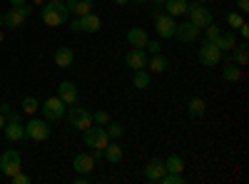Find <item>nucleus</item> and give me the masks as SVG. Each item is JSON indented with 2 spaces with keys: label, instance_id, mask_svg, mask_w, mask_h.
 I'll use <instances>...</instances> for the list:
<instances>
[{
  "label": "nucleus",
  "instance_id": "obj_37",
  "mask_svg": "<svg viewBox=\"0 0 249 184\" xmlns=\"http://www.w3.org/2000/svg\"><path fill=\"white\" fill-rule=\"evenodd\" d=\"M70 30H72V33H85V30H82V17H75V20H72Z\"/></svg>",
  "mask_w": 249,
  "mask_h": 184
},
{
  "label": "nucleus",
  "instance_id": "obj_39",
  "mask_svg": "<svg viewBox=\"0 0 249 184\" xmlns=\"http://www.w3.org/2000/svg\"><path fill=\"white\" fill-rule=\"evenodd\" d=\"M237 8L239 13H249V0H237Z\"/></svg>",
  "mask_w": 249,
  "mask_h": 184
},
{
  "label": "nucleus",
  "instance_id": "obj_19",
  "mask_svg": "<svg viewBox=\"0 0 249 184\" xmlns=\"http://www.w3.org/2000/svg\"><path fill=\"white\" fill-rule=\"evenodd\" d=\"M72 63H75L72 48H57V50H55V65H57V67L65 70V67H70Z\"/></svg>",
  "mask_w": 249,
  "mask_h": 184
},
{
  "label": "nucleus",
  "instance_id": "obj_2",
  "mask_svg": "<svg viewBox=\"0 0 249 184\" xmlns=\"http://www.w3.org/2000/svg\"><path fill=\"white\" fill-rule=\"evenodd\" d=\"M197 57L204 67H217L222 63V50L214 43H210V40H202V48H199Z\"/></svg>",
  "mask_w": 249,
  "mask_h": 184
},
{
  "label": "nucleus",
  "instance_id": "obj_5",
  "mask_svg": "<svg viewBox=\"0 0 249 184\" xmlns=\"http://www.w3.org/2000/svg\"><path fill=\"white\" fill-rule=\"evenodd\" d=\"M68 119H70V125L80 132H85L90 125H92V112L85 110V107H68Z\"/></svg>",
  "mask_w": 249,
  "mask_h": 184
},
{
  "label": "nucleus",
  "instance_id": "obj_23",
  "mask_svg": "<svg viewBox=\"0 0 249 184\" xmlns=\"http://www.w3.org/2000/svg\"><path fill=\"white\" fill-rule=\"evenodd\" d=\"M147 33H144L142 28H132L130 33H127V43L132 45V48H144V45H147Z\"/></svg>",
  "mask_w": 249,
  "mask_h": 184
},
{
  "label": "nucleus",
  "instance_id": "obj_33",
  "mask_svg": "<svg viewBox=\"0 0 249 184\" xmlns=\"http://www.w3.org/2000/svg\"><path fill=\"white\" fill-rule=\"evenodd\" d=\"M110 122V115L105 112V110H97L95 115H92V125H100V127H105Z\"/></svg>",
  "mask_w": 249,
  "mask_h": 184
},
{
  "label": "nucleus",
  "instance_id": "obj_42",
  "mask_svg": "<svg viewBox=\"0 0 249 184\" xmlns=\"http://www.w3.org/2000/svg\"><path fill=\"white\" fill-rule=\"evenodd\" d=\"M5 125H8V119H5V115H3V112H0V130H3Z\"/></svg>",
  "mask_w": 249,
  "mask_h": 184
},
{
  "label": "nucleus",
  "instance_id": "obj_36",
  "mask_svg": "<svg viewBox=\"0 0 249 184\" xmlns=\"http://www.w3.org/2000/svg\"><path fill=\"white\" fill-rule=\"evenodd\" d=\"M10 182H13V184H30V177L23 174V172H15V174L10 177Z\"/></svg>",
  "mask_w": 249,
  "mask_h": 184
},
{
  "label": "nucleus",
  "instance_id": "obj_31",
  "mask_svg": "<svg viewBox=\"0 0 249 184\" xmlns=\"http://www.w3.org/2000/svg\"><path fill=\"white\" fill-rule=\"evenodd\" d=\"M20 107H23V112H25V115H35V112L40 110V102H37L35 97H25Z\"/></svg>",
  "mask_w": 249,
  "mask_h": 184
},
{
  "label": "nucleus",
  "instance_id": "obj_17",
  "mask_svg": "<svg viewBox=\"0 0 249 184\" xmlns=\"http://www.w3.org/2000/svg\"><path fill=\"white\" fill-rule=\"evenodd\" d=\"M40 8H43V10H40V15H43V23H45V25H50V28L62 25V17H60V13L55 10V5H53V3L40 5Z\"/></svg>",
  "mask_w": 249,
  "mask_h": 184
},
{
  "label": "nucleus",
  "instance_id": "obj_46",
  "mask_svg": "<svg viewBox=\"0 0 249 184\" xmlns=\"http://www.w3.org/2000/svg\"><path fill=\"white\" fill-rule=\"evenodd\" d=\"M0 28H5V17L3 15H0Z\"/></svg>",
  "mask_w": 249,
  "mask_h": 184
},
{
  "label": "nucleus",
  "instance_id": "obj_8",
  "mask_svg": "<svg viewBox=\"0 0 249 184\" xmlns=\"http://www.w3.org/2000/svg\"><path fill=\"white\" fill-rule=\"evenodd\" d=\"M28 15H30V8L28 5H13L8 13H3V17H5V28H23V23L28 20Z\"/></svg>",
  "mask_w": 249,
  "mask_h": 184
},
{
  "label": "nucleus",
  "instance_id": "obj_41",
  "mask_svg": "<svg viewBox=\"0 0 249 184\" xmlns=\"http://www.w3.org/2000/svg\"><path fill=\"white\" fill-rule=\"evenodd\" d=\"M10 110H13V107H10V105H8V102H3V105H0V112H3V115H8V112H10Z\"/></svg>",
  "mask_w": 249,
  "mask_h": 184
},
{
  "label": "nucleus",
  "instance_id": "obj_22",
  "mask_svg": "<svg viewBox=\"0 0 249 184\" xmlns=\"http://www.w3.org/2000/svg\"><path fill=\"white\" fill-rule=\"evenodd\" d=\"M3 132H5V137L10 142H20V139L25 137V127L20 125V122H8V125L3 127Z\"/></svg>",
  "mask_w": 249,
  "mask_h": 184
},
{
  "label": "nucleus",
  "instance_id": "obj_21",
  "mask_svg": "<svg viewBox=\"0 0 249 184\" xmlns=\"http://www.w3.org/2000/svg\"><path fill=\"white\" fill-rule=\"evenodd\" d=\"M170 67V60L164 57L162 52H157V55H152V57H147V70L150 72H155V75H160V72H164Z\"/></svg>",
  "mask_w": 249,
  "mask_h": 184
},
{
  "label": "nucleus",
  "instance_id": "obj_38",
  "mask_svg": "<svg viewBox=\"0 0 249 184\" xmlns=\"http://www.w3.org/2000/svg\"><path fill=\"white\" fill-rule=\"evenodd\" d=\"M5 119H8V122H20V119H23V115L15 112V110H10V112L5 115Z\"/></svg>",
  "mask_w": 249,
  "mask_h": 184
},
{
  "label": "nucleus",
  "instance_id": "obj_27",
  "mask_svg": "<svg viewBox=\"0 0 249 184\" xmlns=\"http://www.w3.org/2000/svg\"><path fill=\"white\" fill-rule=\"evenodd\" d=\"M102 25V20L95 15V13H88V15H82V30L85 33H97Z\"/></svg>",
  "mask_w": 249,
  "mask_h": 184
},
{
  "label": "nucleus",
  "instance_id": "obj_10",
  "mask_svg": "<svg viewBox=\"0 0 249 184\" xmlns=\"http://www.w3.org/2000/svg\"><path fill=\"white\" fill-rule=\"evenodd\" d=\"M199 35H202V28H197L195 23H179L177 25V30H175V37L177 40H182V43H195V40H199Z\"/></svg>",
  "mask_w": 249,
  "mask_h": 184
},
{
  "label": "nucleus",
  "instance_id": "obj_44",
  "mask_svg": "<svg viewBox=\"0 0 249 184\" xmlns=\"http://www.w3.org/2000/svg\"><path fill=\"white\" fill-rule=\"evenodd\" d=\"M130 3H137V5H144V3H150V0H130Z\"/></svg>",
  "mask_w": 249,
  "mask_h": 184
},
{
  "label": "nucleus",
  "instance_id": "obj_1",
  "mask_svg": "<svg viewBox=\"0 0 249 184\" xmlns=\"http://www.w3.org/2000/svg\"><path fill=\"white\" fill-rule=\"evenodd\" d=\"M25 137L28 139H33V142H45L48 137H50V122L43 117H33L28 125H25Z\"/></svg>",
  "mask_w": 249,
  "mask_h": 184
},
{
  "label": "nucleus",
  "instance_id": "obj_25",
  "mask_svg": "<svg viewBox=\"0 0 249 184\" xmlns=\"http://www.w3.org/2000/svg\"><path fill=\"white\" fill-rule=\"evenodd\" d=\"M234 63L239 67H247V63H249V45H247V40L234 45Z\"/></svg>",
  "mask_w": 249,
  "mask_h": 184
},
{
  "label": "nucleus",
  "instance_id": "obj_12",
  "mask_svg": "<svg viewBox=\"0 0 249 184\" xmlns=\"http://www.w3.org/2000/svg\"><path fill=\"white\" fill-rule=\"evenodd\" d=\"M95 165H97V159L92 157V154H75V159H72V167H75V172L77 174H90V172H95Z\"/></svg>",
  "mask_w": 249,
  "mask_h": 184
},
{
  "label": "nucleus",
  "instance_id": "obj_49",
  "mask_svg": "<svg viewBox=\"0 0 249 184\" xmlns=\"http://www.w3.org/2000/svg\"><path fill=\"white\" fill-rule=\"evenodd\" d=\"M150 3H155V5H162V3H164V0H150Z\"/></svg>",
  "mask_w": 249,
  "mask_h": 184
},
{
  "label": "nucleus",
  "instance_id": "obj_4",
  "mask_svg": "<svg viewBox=\"0 0 249 184\" xmlns=\"http://www.w3.org/2000/svg\"><path fill=\"white\" fill-rule=\"evenodd\" d=\"M40 110H43V117H45L48 122H57V119L65 117L68 105H65L60 97H50V100H45L43 105H40Z\"/></svg>",
  "mask_w": 249,
  "mask_h": 184
},
{
  "label": "nucleus",
  "instance_id": "obj_15",
  "mask_svg": "<svg viewBox=\"0 0 249 184\" xmlns=\"http://www.w3.org/2000/svg\"><path fill=\"white\" fill-rule=\"evenodd\" d=\"M222 60H224V80H227V83H239V80H242V70H239V65L234 63V60H230V57H224L222 55Z\"/></svg>",
  "mask_w": 249,
  "mask_h": 184
},
{
  "label": "nucleus",
  "instance_id": "obj_9",
  "mask_svg": "<svg viewBox=\"0 0 249 184\" xmlns=\"http://www.w3.org/2000/svg\"><path fill=\"white\" fill-rule=\"evenodd\" d=\"M124 63L132 70H147V50L144 48H130L124 55Z\"/></svg>",
  "mask_w": 249,
  "mask_h": 184
},
{
  "label": "nucleus",
  "instance_id": "obj_29",
  "mask_svg": "<svg viewBox=\"0 0 249 184\" xmlns=\"http://www.w3.org/2000/svg\"><path fill=\"white\" fill-rule=\"evenodd\" d=\"M132 83H135L137 90H147V87H150V72H147V70H135Z\"/></svg>",
  "mask_w": 249,
  "mask_h": 184
},
{
  "label": "nucleus",
  "instance_id": "obj_13",
  "mask_svg": "<svg viewBox=\"0 0 249 184\" xmlns=\"http://www.w3.org/2000/svg\"><path fill=\"white\" fill-rule=\"evenodd\" d=\"M57 97L65 102V105H75V102H77V87H75V83L62 80V83L57 85Z\"/></svg>",
  "mask_w": 249,
  "mask_h": 184
},
{
  "label": "nucleus",
  "instance_id": "obj_16",
  "mask_svg": "<svg viewBox=\"0 0 249 184\" xmlns=\"http://www.w3.org/2000/svg\"><path fill=\"white\" fill-rule=\"evenodd\" d=\"M65 5H68L70 15L75 13V17H82V15L92 13V0H65Z\"/></svg>",
  "mask_w": 249,
  "mask_h": 184
},
{
  "label": "nucleus",
  "instance_id": "obj_20",
  "mask_svg": "<svg viewBox=\"0 0 249 184\" xmlns=\"http://www.w3.org/2000/svg\"><path fill=\"white\" fill-rule=\"evenodd\" d=\"M102 157H105L110 165H120V162H122V147L117 145L115 139H110V142H107V147L102 150Z\"/></svg>",
  "mask_w": 249,
  "mask_h": 184
},
{
  "label": "nucleus",
  "instance_id": "obj_48",
  "mask_svg": "<svg viewBox=\"0 0 249 184\" xmlns=\"http://www.w3.org/2000/svg\"><path fill=\"white\" fill-rule=\"evenodd\" d=\"M3 40H5V33H3V28H0V43H3Z\"/></svg>",
  "mask_w": 249,
  "mask_h": 184
},
{
  "label": "nucleus",
  "instance_id": "obj_35",
  "mask_svg": "<svg viewBox=\"0 0 249 184\" xmlns=\"http://www.w3.org/2000/svg\"><path fill=\"white\" fill-rule=\"evenodd\" d=\"M144 50H147V55H157V52H162V45L157 43V40H147Z\"/></svg>",
  "mask_w": 249,
  "mask_h": 184
},
{
  "label": "nucleus",
  "instance_id": "obj_40",
  "mask_svg": "<svg viewBox=\"0 0 249 184\" xmlns=\"http://www.w3.org/2000/svg\"><path fill=\"white\" fill-rule=\"evenodd\" d=\"M237 30H239V35H242V37H244V40H247V37H249V25H247V23H242V25H239V28H237Z\"/></svg>",
  "mask_w": 249,
  "mask_h": 184
},
{
  "label": "nucleus",
  "instance_id": "obj_28",
  "mask_svg": "<svg viewBox=\"0 0 249 184\" xmlns=\"http://www.w3.org/2000/svg\"><path fill=\"white\" fill-rule=\"evenodd\" d=\"M164 167H167V172H184V159L179 154H170L164 159Z\"/></svg>",
  "mask_w": 249,
  "mask_h": 184
},
{
  "label": "nucleus",
  "instance_id": "obj_14",
  "mask_svg": "<svg viewBox=\"0 0 249 184\" xmlns=\"http://www.w3.org/2000/svg\"><path fill=\"white\" fill-rule=\"evenodd\" d=\"M164 172H167L164 159H152V162H147V167H144V179L147 182H160Z\"/></svg>",
  "mask_w": 249,
  "mask_h": 184
},
{
  "label": "nucleus",
  "instance_id": "obj_43",
  "mask_svg": "<svg viewBox=\"0 0 249 184\" xmlns=\"http://www.w3.org/2000/svg\"><path fill=\"white\" fill-rule=\"evenodd\" d=\"M25 3H28V0H10V5H15V8L18 5H25Z\"/></svg>",
  "mask_w": 249,
  "mask_h": 184
},
{
  "label": "nucleus",
  "instance_id": "obj_50",
  "mask_svg": "<svg viewBox=\"0 0 249 184\" xmlns=\"http://www.w3.org/2000/svg\"><path fill=\"white\" fill-rule=\"evenodd\" d=\"M195 3H199V5H204V3H210V0H195Z\"/></svg>",
  "mask_w": 249,
  "mask_h": 184
},
{
  "label": "nucleus",
  "instance_id": "obj_30",
  "mask_svg": "<svg viewBox=\"0 0 249 184\" xmlns=\"http://www.w3.org/2000/svg\"><path fill=\"white\" fill-rule=\"evenodd\" d=\"M105 132H107L110 139H120V137L124 134V127L120 125V122H112V119H110L107 125H105Z\"/></svg>",
  "mask_w": 249,
  "mask_h": 184
},
{
  "label": "nucleus",
  "instance_id": "obj_6",
  "mask_svg": "<svg viewBox=\"0 0 249 184\" xmlns=\"http://www.w3.org/2000/svg\"><path fill=\"white\" fill-rule=\"evenodd\" d=\"M187 15H190V23H195L197 28H207V25H210V23H214V15L210 13V8H202L199 3L195 5H190V8H187Z\"/></svg>",
  "mask_w": 249,
  "mask_h": 184
},
{
  "label": "nucleus",
  "instance_id": "obj_24",
  "mask_svg": "<svg viewBox=\"0 0 249 184\" xmlns=\"http://www.w3.org/2000/svg\"><path fill=\"white\" fill-rule=\"evenodd\" d=\"M214 45H217L222 52H230V50H234V45H237L234 33H219V37L214 40Z\"/></svg>",
  "mask_w": 249,
  "mask_h": 184
},
{
  "label": "nucleus",
  "instance_id": "obj_3",
  "mask_svg": "<svg viewBox=\"0 0 249 184\" xmlns=\"http://www.w3.org/2000/svg\"><path fill=\"white\" fill-rule=\"evenodd\" d=\"M82 139H85L88 147H95V150H105L107 142H110L105 127H100V125H90L85 132H82Z\"/></svg>",
  "mask_w": 249,
  "mask_h": 184
},
{
  "label": "nucleus",
  "instance_id": "obj_47",
  "mask_svg": "<svg viewBox=\"0 0 249 184\" xmlns=\"http://www.w3.org/2000/svg\"><path fill=\"white\" fill-rule=\"evenodd\" d=\"M33 3H35V5H45V0H33Z\"/></svg>",
  "mask_w": 249,
  "mask_h": 184
},
{
  "label": "nucleus",
  "instance_id": "obj_51",
  "mask_svg": "<svg viewBox=\"0 0 249 184\" xmlns=\"http://www.w3.org/2000/svg\"><path fill=\"white\" fill-rule=\"evenodd\" d=\"M50 3H60V0H50Z\"/></svg>",
  "mask_w": 249,
  "mask_h": 184
},
{
  "label": "nucleus",
  "instance_id": "obj_18",
  "mask_svg": "<svg viewBox=\"0 0 249 184\" xmlns=\"http://www.w3.org/2000/svg\"><path fill=\"white\" fill-rule=\"evenodd\" d=\"M164 10H167V15L172 17H179V15H187V8H190V0H164Z\"/></svg>",
  "mask_w": 249,
  "mask_h": 184
},
{
  "label": "nucleus",
  "instance_id": "obj_26",
  "mask_svg": "<svg viewBox=\"0 0 249 184\" xmlns=\"http://www.w3.org/2000/svg\"><path fill=\"white\" fill-rule=\"evenodd\" d=\"M187 112H190V117H202L207 112V105L202 97H192L190 102H187Z\"/></svg>",
  "mask_w": 249,
  "mask_h": 184
},
{
  "label": "nucleus",
  "instance_id": "obj_32",
  "mask_svg": "<svg viewBox=\"0 0 249 184\" xmlns=\"http://www.w3.org/2000/svg\"><path fill=\"white\" fill-rule=\"evenodd\" d=\"M219 33H222V28L217 25V23H210L204 28V40H210V43H214V40L219 37Z\"/></svg>",
  "mask_w": 249,
  "mask_h": 184
},
{
  "label": "nucleus",
  "instance_id": "obj_7",
  "mask_svg": "<svg viewBox=\"0 0 249 184\" xmlns=\"http://www.w3.org/2000/svg\"><path fill=\"white\" fill-rule=\"evenodd\" d=\"M15 172H20V154L15 150H5L0 154V174L13 177Z\"/></svg>",
  "mask_w": 249,
  "mask_h": 184
},
{
  "label": "nucleus",
  "instance_id": "obj_45",
  "mask_svg": "<svg viewBox=\"0 0 249 184\" xmlns=\"http://www.w3.org/2000/svg\"><path fill=\"white\" fill-rule=\"evenodd\" d=\"M115 3H117V5H127V3H130V0H115Z\"/></svg>",
  "mask_w": 249,
  "mask_h": 184
},
{
  "label": "nucleus",
  "instance_id": "obj_11",
  "mask_svg": "<svg viewBox=\"0 0 249 184\" xmlns=\"http://www.w3.org/2000/svg\"><path fill=\"white\" fill-rule=\"evenodd\" d=\"M155 30H157V35L160 37H175V30H177V23H175V17L172 15H167V13H162L157 20H155Z\"/></svg>",
  "mask_w": 249,
  "mask_h": 184
},
{
  "label": "nucleus",
  "instance_id": "obj_34",
  "mask_svg": "<svg viewBox=\"0 0 249 184\" xmlns=\"http://www.w3.org/2000/svg\"><path fill=\"white\" fill-rule=\"evenodd\" d=\"M244 23V17H242V13H230V15H227V25H230V28H239Z\"/></svg>",
  "mask_w": 249,
  "mask_h": 184
}]
</instances>
